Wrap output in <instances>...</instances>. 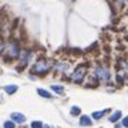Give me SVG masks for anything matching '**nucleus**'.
I'll use <instances>...</instances> for the list:
<instances>
[{
	"label": "nucleus",
	"instance_id": "nucleus-10",
	"mask_svg": "<svg viewBox=\"0 0 128 128\" xmlns=\"http://www.w3.org/2000/svg\"><path fill=\"white\" fill-rule=\"evenodd\" d=\"M4 90L7 94H14V92L17 91V86H6Z\"/></svg>",
	"mask_w": 128,
	"mask_h": 128
},
{
	"label": "nucleus",
	"instance_id": "nucleus-19",
	"mask_svg": "<svg viewBox=\"0 0 128 128\" xmlns=\"http://www.w3.org/2000/svg\"><path fill=\"white\" fill-rule=\"evenodd\" d=\"M117 2H118L120 4H122V3H124V2H125V0H117Z\"/></svg>",
	"mask_w": 128,
	"mask_h": 128
},
{
	"label": "nucleus",
	"instance_id": "nucleus-2",
	"mask_svg": "<svg viewBox=\"0 0 128 128\" xmlns=\"http://www.w3.org/2000/svg\"><path fill=\"white\" fill-rule=\"evenodd\" d=\"M86 73H87V67H86V66H78L77 68L74 70L73 76H71V81L81 82L82 78L86 77Z\"/></svg>",
	"mask_w": 128,
	"mask_h": 128
},
{
	"label": "nucleus",
	"instance_id": "nucleus-18",
	"mask_svg": "<svg viewBox=\"0 0 128 128\" xmlns=\"http://www.w3.org/2000/svg\"><path fill=\"white\" fill-rule=\"evenodd\" d=\"M4 43H3V41H2V40H0V53H2V51H3V50H4Z\"/></svg>",
	"mask_w": 128,
	"mask_h": 128
},
{
	"label": "nucleus",
	"instance_id": "nucleus-13",
	"mask_svg": "<svg viewBox=\"0 0 128 128\" xmlns=\"http://www.w3.org/2000/svg\"><path fill=\"white\" fill-rule=\"evenodd\" d=\"M105 114V111H96L94 114H92V118L94 120H100V118H102V115Z\"/></svg>",
	"mask_w": 128,
	"mask_h": 128
},
{
	"label": "nucleus",
	"instance_id": "nucleus-6",
	"mask_svg": "<svg viewBox=\"0 0 128 128\" xmlns=\"http://www.w3.org/2000/svg\"><path fill=\"white\" fill-rule=\"evenodd\" d=\"M12 121L13 122H18V124H23L26 121V117L23 114H20V112H13L12 114Z\"/></svg>",
	"mask_w": 128,
	"mask_h": 128
},
{
	"label": "nucleus",
	"instance_id": "nucleus-9",
	"mask_svg": "<svg viewBox=\"0 0 128 128\" xmlns=\"http://www.w3.org/2000/svg\"><path fill=\"white\" fill-rule=\"evenodd\" d=\"M120 118H121V111H115L114 114L110 117V121H111V122H117Z\"/></svg>",
	"mask_w": 128,
	"mask_h": 128
},
{
	"label": "nucleus",
	"instance_id": "nucleus-8",
	"mask_svg": "<svg viewBox=\"0 0 128 128\" xmlns=\"http://www.w3.org/2000/svg\"><path fill=\"white\" fill-rule=\"evenodd\" d=\"M91 118L90 117H87V115H82L81 118H80V125H82V127H88V125H91Z\"/></svg>",
	"mask_w": 128,
	"mask_h": 128
},
{
	"label": "nucleus",
	"instance_id": "nucleus-1",
	"mask_svg": "<svg viewBox=\"0 0 128 128\" xmlns=\"http://www.w3.org/2000/svg\"><path fill=\"white\" fill-rule=\"evenodd\" d=\"M50 68H51L50 63H48L46 58H40V60H37L36 64L33 66L32 71L34 74H46V73H48V71H50Z\"/></svg>",
	"mask_w": 128,
	"mask_h": 128
},
{
	"label": "nucleus",
	"instance_id": "nucleus-14",
	"mask_svg": "<svg viewBox=\"0 0 128 128\" xmlns=\"http://www.w3.org/2000/svg\"><path fill=\"white\" fill-rule=\"evenodd\" d=\"M3 127H4V128H16V124H14L13 121L10 120V121H6V122H4V125H3Z\"/></svg>",
	"mask_w": 128,
	"mask_h": 128
},
{
	"label": "nucleus",
	"instance_id": "nucleus-4",
	"mask_svg": "<svg viewBox=\"0 0 128 128\" xmlns=\"http://www.w3.org/2000/svg\"><path fill=\"white\" fill-rule=\"evenodd\" d=\"M32 54L33 53L30 50H23V53L20 54V68H24L27 66V63L32 58Z\"/></svg>",
	"mask_w": 128,
	"mask_h": 128
},
{
	"label": "nucleus",
	"instance_id": "nucleus-17",
	"mask_svg": "<svg viewBox=\"0 0 128 128\" xmlns=\"http://www.w3.org/2000/svg\"><path fill=\"white\" fill-rule=\"evenodd\" d=\"M122 125H124V127H127V128H128V117H125V118L122 120Z\"/></svg>",
	"mask_w": 128,
	"mask_h": 128
},
{
	"label": "nucleus",
	"instance_id": "nucleus-15",
	"mask_svg": "<svg viewBox=\"0 0 128 128\" xmlns=\"http://www.w3.org/2000/svg\"><path fill=\"white\" fill-rule=\"evenodd\" d=\"M80 112H81L80 107H73V108H71V115H78Z\"/></svg>",
	"mask_w": 128,
	"mask_h": 128
},
{
	"label": "nucleus",
	"instance_id": "nucleus-7",
	"mask_svg": "<svg viewBox=\"0 0 128 128\" xmlns=\"http://www.w3.org/2000/svg\"><path fill=\"white\" fill-rule=\"evenodd\" d=\"M70 66L68 63H63V61H60V63L56 64V70L58 71V73H64V71H68Z\"/></svg>",
	"mask_w": 128,
	"mask_h": 128
},
{
	"label": "nucleus",
	"instance_id": "nucleus-16",
	"mask_svg": "<svg viewBox=\"0 0 128 128\" xmlns=\"http://www.w3.org/2000/svg\"><path fill=\"white\" fill-rule=\"evenodd\" d=\"M32 128H43V124L40 121H33L32 122Z\"/></svg>",
	"mask_w": 128,
	"mask_h": 128
},
{
	"label": "nucleus",
	"instance_id": "nucleus-11",
	"mask_svg": "<svg viewBox=\"0 0 128 128\" xmlns=\"http://www.w3.org/2000/svg\"><path fill=\"white\" fill-rule=\"evenodd\" d=\"M37 92H38V94H40L41 97H46V98H51V94L48 91H44V90H43V88H38V90H37Z\"/></svg>",
	"mask_w": 128,
	"mask_h": 128
},
{
	"label": "nucleus",
	"instance_id": "nucleus-5",
	"mask_svg": "<svg viewBox=\"0 0 128 128\" xmlns=\"http://www.w3.org/2000/svg\"><path fill=\"white\" fill-rule=\"evenodd\" d=\"M18 54H20L18 44L17 43H10L9 44V56L12 58H16V57H18Z\"/></svg>",
	"mask_w": 128,
	"mask_h": 128
},
{
	"label": "nucleus",
	"instance_id": "nucleus-12",
	"mask_svg": "<svg viewBox=\"0 0 128 128\" xmlns=\"http://www.w3.org/2000/svg\"><path fill=\"white\" fill-rule=\"evenodd\" d=\"M51 90H54V92H57V94H63L64 92V88L61 86H51Z\"/></svg>",
	"mask_w": 128,
	"mask_h": 128
},
{
	"label": "nucleus",
	"instance_id": "nucleus-3",
	"mask_svg": "<svg viewBox=\"0 0 128 128\" xmlns=\"http://www.w3.org/2000/svg\"><path fill=\"white\" fill-rule=\"evenodd\" d=\"M96 76L100 80H102V81H108L110 80V71H108L107 67H102V66L96 67Z\"/></svg>",
	"mask_w": 128,
	"mask_h": 128
}]
</instances>
